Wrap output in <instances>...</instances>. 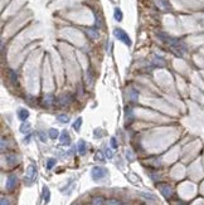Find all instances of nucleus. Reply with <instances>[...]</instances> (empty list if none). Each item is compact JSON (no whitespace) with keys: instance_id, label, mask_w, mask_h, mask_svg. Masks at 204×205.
Here are the masks:
<instances>
[{"instance_id":"1","label":"nucleus","mask_w":204,"mask_h":205,"mask_svg":"<svg viewBox=\"0 0 204 205\" xmlns=\"http://www.w3.org/2000/svg\"><path fill=\"white\" fill-rule=\"evenodd\" d=\"M113 35H115L119 40L123 42L126 46H129V47L131 46V39L129 38V35H127V33L125 32V30L120 29V28H116V29L113 30Z\"/></svg>"},{"instance_id":"2","label":"nucleus","mask_w":204,"mask_h":205,"mask_svg":"<svg viewBox=\"0 0 204 205\" xmlns=\"http://www.w3.org/2000/svg\"><path fill=\"white\" fill-rule=\"evenodd\" d=\"M37 178V169L34 165H29L28 169H27V174H25V184L27 185H32L33 181Z\"/></svg>"},{"instance_id":"3","label":"nucleus","mask_w":204,"mask_h":205,"mask_svg":"<svg viewBox=\"0 0 204 205\" xmlns=\"http://www.w3.org/2000/svg\"><path fill=\"white\" fill-rule=\"evenodd\" d=\"M91 175H92L93 180H101V179H103V178H106L107 170H106L105 168H101V166H96V168L92 169Z\"/></svg>"},{"instance_id":"4","label":"nucleus","mask_w":204,"mask_h":205,"mask_svg":"<svg viewBox=\"0 0 204 205\" xmlns=\"http://www.w3.org/2000/svg\"><path fill=\"white\" fill-rule=\"evenodd\" d=\"M16 183H18V178H16L15 175H10L9 178L6 179V184H5L6 190H13L16 186Z\"/></svg>"},{"instance_id":"5","label":"nucleus","mask_w":204,"mask_h":205,"mask_svg":"<svg viewBox=\"0 0 204 205\" xmlns=\"http://www.w3.org/2000/svg\"><path fill=\"white\" fill-rule=\"evenodd\" d=\"M72 99L73 98H72L71 93H64V95H62L59 98H58V103H59L61 106H67L72 102Z\"/></svg>"},{"instance_id":"6","label":"nucleus","mask_w":204,"mask_h":205,"mask_svg":"<svg viewBox=\"0 0 204 205\" xmlns=\"http://www.w3.org/2000/svg\"><path fill=\"white\" fill-rule=\"evenodd\" d=\"M159 189H160L161 194L164 195L165 198H171L173 195V189L169 185H166V184H160L159 185Z\"/></svg>"},{"instance_id":"7","label":"nucleus","mask_w":204,"mask_h":205,"mask_svg":"<svg viewBox=\"0 0 204 205\" xmlns=\"http://www.w3.org/2000/svg\"><path fill=\"white\" fill-rule=\"evenodd\" d=\"M59 141L62 145H70L71 144V137H70V133L67 131H63L61 133V137H59Z\"/></svg>"},{"instance_id":"8","label":"nucleus","mask_w":204,"mask_h":205,"mask_svg":"<svg viewBox=\"0 0 204 205\" xmlns=\"http://www.w3.org/2000/svg\"><path fill=\"white\" fill-rule=\"evenodd\" d=\"M77 151L79 155H85L86 151H87V145H86V142L83 140H79L78 144H77Z\"/></svg>"},{"instance_id":"9","label":"nucleus","mask_w":204,"mask_h":205,"mask_svg":"<svg viewBox=\"0 0 204 205\" xmlns=\"http://www.w3.org/2000/svg\"><path fill=\"white\" fill-rule=\"evenodd\" d=\"M18 117H19V120L25 121V120L29 117L28 110H27V108H19V110H18Z\"/></svg>"},{"instance_id":"10","label":"nucleus","mask_w":204,"mask_h":205,"mask_svg":"<svg viewBox=\"0 0 204 205\" xmlns=\"http://www.w3.org/2000/svg\"><path fill=\"white\" fill-rule=\"evenodd\" d=\"M6 162L10 165L16 164V162H18V156L16 155H6Z\"/></svg>"},{"instance_id":"11","label":"nucleus","mask_w":204,"mask_h":205,"mask_svg":"<svg viewBox=\"0 0 204 205\" xmlns=\"http://www.w3.org/2000/svg\"><path fill=\"white\" fill-rule=\"evenodd\" d=\"M53 101H54V97L52 96V95H46L44 96V98H43V103L44 105H47V106H50L52 103H53Z\"/></svg>"},{"instance_id":"12","label":"nucleus","mask_w":204,"mask_h":205,"mask_svg":"<svg viewBox=\"0 0 204 205\" xmlns=\"http://www.w3.org/2000/svg\"><path fill=\"white\" fill-rule=\"evenodd\" d=\"M43 198H44V200L46 201H49V199H50V191H49V189H48L47 186L43 187Z\"/></svg>"},{"instance_id":"13","label":"nucleus","mask_w":204,"mask_h":205,"mask_svg":"<svg viewBox=\"0 0 204 205\" xmlns=\"http://www.w3.org/2000/svg\"><path fill=\"white\" fill-rule=\"evenodd\" d=\"M48 135H49L50 138H53V140H54V138H57L58 136H59V132H58L56 128H50V130L48 131Z\"/></svg>"},{"instance_id":"14","label":"nucleus","mask_w":204,"mask_h":205,"mask_svg":"<svg viewBox=\"0 0 204 205\" xmlns=\"http://www.w3.org/2000/svg\"><path fill=\"white\" fill-rule=\"evenodd\" d=\"M57 120L62 123H67L68 121H70V117H68L67 114H59V116H57Z\"/></svg>"},{"instance_id":"15","label":"nucleus","mask_w":204,"mask_h":205,"mask_svg":"<svg viewBox=\"0 0 204 205\" xmlns=\"http://www.w3.org/2000/svg\"><path fill=\"white\" fill-rule=\"evenodd\" d=\"M92 205H103V199H102L101 196L93 198V199H92Z\"/></svg>"},{"instance_id":"16","label":"nucleus","mask_w":204,"mask_h":205,"mask_svg":"<svg viewBox=\"0 0 204 205\" xmlns=\"http://www.w3.org/2000/svg\"><path fill=\"white\" fill-rule=\"evenodd\" d=\"M20 131H22L23 133H27L30 131V125L29 123H23L22 126H20Z\"/></svg>"},{"instance_id":"17","label":"nucleus","mask_w":204,"mask_h":205,"mask_svg":"<svg viewBox=\"0 0 204 205\" xmlns=\"http://www.w3.org/2000/svg\"><path fill=\"white\" fill-rule=\"evenodd\" d=\"M115 19L117 22H121V20H122V13H121V10L119 8L115 9Z\"/></svg>"},{"instance_id":"18","label":"nucleus","mask_w":204,"mask_h":205,"mask_svg":"<svg viewBox=\"0 0 204 205\" xmlns=\"http://www.w3.org/2000/svg\"><path fill=\"white\" fill-rule=\"evenodd\" d=\"M56 164H57V160H56V159H49V160L47 161V169L50 170Z\"/></svg>"},{"instance_id":"19","label":"nucleus","mask_w":204,"mask_h":205,"mask_svg":"<svg viewBox=\"0 0 204 205\" xmlns=\"http://www.w3.org/2000/svg\"><path fill=\"white\" fill-rule=\"evenodd\" d=\"M81 125H82V119H81V117H78L77 121H76V122L73 123V128H74L76 131H79V128H81Z\"/></svg>"},{"instance_id":"20","label":"nucleus","mask_w":204,"mask_h":205,"mask_svg":"<svg viewBox=\"0 0 204 205\" xmlns=\"http://www.w3.org/2000/svg\"><path fill=\"white\" fill-rule=\"evenodd\" d=\"M87 33L91 35V38H97L98 37V32L97 30H93V29H87Z\"/></svg>"},{"instance_id":"21","label":"nucleus","mask_w":204,"mask_h":205,"mask_svg":"<svg viewBox=\"0 0 204 205\" xmlns=\"http://www.w3.org/2000/svg\"><path fill=\"white\" fill-rule=\"evenodd\" d=\"M106 205H121V203H120L119 200L111 199V200H107V201H106Z\"/></svg>"},{"instance_id":"22","label":"nucleus","mask_w":204,"mask_h":205,"mask_svg":"<svg viewBox=\"0 0 204 205\" xmlns=\"http://www.w3.org/2000/svg\"><path fill=\"white\" fill-rule=\"evenodd\" d=\"M96 160H98V161H103V160H105V157H103V154L101 151H97V154H96Z\"/></svg>"},{"instance_id":"23","label":"nucleus","mask_w":204,"mask_h":205,"mask_svg":"<svg viewBox=\"0 0 204 205\" xmlns=\"http://www.w3.org/2000/svg\"><path fill=\"white\" fill-rule=\"evenodd\" d=\"M141 195L145 196L146 199H151V200H154V199H155V196H154V195H151V194H145V193H141Z\"/></svg>"},{"instance_id":"24","label":"nucleus","mask_w":204,"mask_h":205,"mask_svg":"<svg viewBox=\"0 0 204 205\" xmlns=\"http://www.w3.org/2000/svg\"><path fill=\"white\" fill-rule=\"evenodd\" d=\"M39 137H40V140H42L43 142H47V135L44 132H39Z\"/></svg>"},{"instance_id":"25","label":"nucleus","mask_w":204,"mask_h":205,"mask_svg":"<svg viewBox=\"0 0 204 205\" xmlns=\"http://www.w3.org/2000/svg\"><path fill=\"white\" fill-rule=\"evenodd\" d=\"M126 156L129 157L130 161H132V160H134V155H132V152H131L130 150H129V151H126Z\"/></svg>"},{"instance_id":"26","label":"nucleus","mask_w":204,"mask_h":205,"mask_svg":"<svg viewBox=\"0 0 204 205\" xmlns=\"http://www.w3.org/2000/svg\"><path fill=\"white\" fill-rule=\"evenodd\" d=\"M106 156L107 159H112V151L110 148H106Z\"/></svg>"},{"instance_id":"27","label":"nucleus","mask_w":204,"mask_h":205,"mask_svg":"<svg viewBox=\"0 0 204 205\" xmlns=\"http://www.w3.org/2000/svg\"><path fill=\"white\" fill-rule=\"evenodd\" d=\"M0 204H1V205H10L9 200L5 199V198H1V201H0Z\"/></svg>"},{"instance_id":"28","label":"nucleus","mask_w":204,"mask_h":205,"mask_svg":"<svg viewBox=\"0 0 204 205\" xmlns=\"http://www.w3.org/2000/svg\"><path fill=\"white\" fill-rule=\"evenodd\" d=\"M111 146H112L113 148H116V147H117V142H116V138H115V137H112V138H111Z\"/></svg>"},{"instance_id":"29","label":"nucleus","mask_w":204,"mask_h":205,"mask_svg":"<svg viewBox=\"0 0 204 205\" xmlns=\"http://www.w3.org/2000/svg\"><path fill=\"white\" fill-rule=\"evenodd\" d=\"M1 150H5V138H1Z\"/></svg>"},{"instance_id":"30","label":"nucleus","mask_w":204,"mask_h":205,"mask_svg":"<svg viewBox=\"0 0 204 205\" xmlns=\"http://www.w3.org/2000/svg\"><path fill=\"white\" fill-rule=\"evenodd\" d=\"M178 205H185V204H183V203H179Z\"/></svg>"},{"instance_id":"31","label":"nucleus","mask_w":204,"mask_h":205,"mask_svg":"<svg viewBox=\"0 0 204 205\" xmlns=\"http://www.w3.org/2000/svg\"><path fill=\"white\" fill-rule=\"evenodd\" d=\"M73 205H77V204H73Z\"/></svg>"}]
</instances>
